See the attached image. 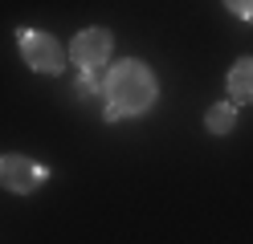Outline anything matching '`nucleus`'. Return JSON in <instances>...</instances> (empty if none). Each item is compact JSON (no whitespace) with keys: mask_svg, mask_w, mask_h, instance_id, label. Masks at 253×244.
<instances>
[{"mask_svg":"<svg viewBox=\"0 0 253 244\" xmlns=\"http://www.w3.org/2000/svg\"><path fill=\"white\" fill-rule=\"evenodd\" d=\"M102 98H106V118H135V114H147L160 98V81L139 57L115 61L110 73L102 77Z\"/></svg>","mask_w":253,"mask_h":244,"instance_id":"1","label":"nucleus"},{"mask_svg":"<svg viewBox=\"0 0 253 244\" xmlns=\"http://www.w3.org/2000/svg\"><path fill=\"white\" fill-rule=\"evenodd\" d=\"M17 41H21V57H25L29 70H37V73H66L70 53L61 49V41L49 37V33L21 29V33H17Z\"/></svg>","mask_w":253,"mask_h":244,"instance_id":"2","label":"nucleus"},{"mask_svg":"<svg viewBox=\"0 0 253 244\" xmlns=\"http://www.w3.org/2000/svg\"><path fill=\"white\" fill-rule=\"evenodd\" d=\"M110 49H115V37H110V29H82L78 37L70 41V61L78 65V70H86V73H94V70H102V65L110 61Z\"/></svg>","mask_w":253,"mask_h":244,"instance_id":"3","label":"nucleus"},{"mask_svg":"<svg viewBox=\"0 0 253 244\" xmlns=\"http://www.w3.org/2000/svg\"><path fill=\"white\" fill-rule=\"evenodd\" d=\"M45 179H49V171H45L41 163H33L29 155H0V187L4 191L29 195V191H37Z\"/></svg>","mask_w":253,"mask_h":244,"instance_id":"4","label":"nucleus"},{"mask_svg":"<svg viewBox=\"0 0 253 244\" xmlns=\"http://www.w3.org/2000/svg\"><path fill=\"white\" fill-rule=\"evenodd\" d=\"M229 102H253V57H241L229 70Z\"/></svg>","mask_w":253,"mask_h":244,"instance_id":"5","label":"nucleus"},{"mask_svg":"<svg viewBox=\"0 0 253 244\" xmlns=\"http://www.w3.org/2000/svg\"><path fill=\"white\" fill-rule=\"evenodd\" d=\"M204 126H209L212 135H229V130L237 126V106H233V102H216V106H209V114H204Z\"/></svg>","mask_w":253,"mask_h":244,"instance_id":"6","label":"nucleus"},{"mask_svg":"<svg viewBox=\"0 0 253 244\" xmlns=\"http://www.w3.org/2000/svg\"><path fill=\"white\" fill-rule=\"evenodd\" d=\"M86 94H102V77H94V73L78 77V86H74V98H86Z\"/></svg>","mask_w":253,"mask_h":244,"instance_id":"7","label":"nucleus"},{"mask_svg":"<svg viewBox=\"0 0 253 244\" xmlns=\"http://www.w3.org/2000/svg\"><path fill=\"white\" fill-rule=\"evenodd\" d=\"M229 12H237L241 21H253V0H233V4H225Z\"/></svg>","mask_w":253,"mask_h":244,"instance_id":"8","label":"nucleus"}]
</instances>
